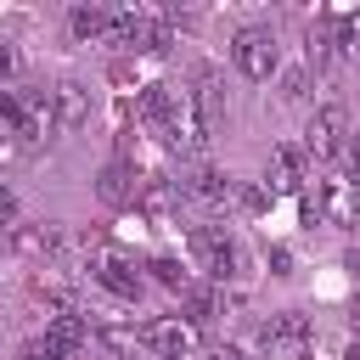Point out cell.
<instances>
[{
    "label": "cell",
    "instance_id": "obj_1",
    "mask_svg": "<svg viewBox=\"0 0 360 360\" xmlns=\"http://www.w3.org/2000/svg\"><path fill=\"white\" fill-rule=\"evenodd\" d=\"M141 112H146V124L169 141V146H180V152H208V141H214V124L202 118V107H197V96L191 90H174V84H146V96H141Z\"/></svg>",
    "mask_w": 360,
    "mask_h": 360
},
{
    "label": "cell",
    "instance_id": "obj_2",
    "mask_svg": "<svg viewBox=\"0 0 360 360\" xmlns=\"http://www.w3.org/2000/svg\"><path fill=\"white\" fill-rule=\"evenodd\" d=\"M304 225L354 231V225H360V186H354L349 174H332V180H321L315 191H304Z\"/></svg>",
    "mask_w": 360,
    "mask_h": 360
},
{
    "label": "cell",
    "instance_id": "obj_3",
    "mask_svg": "<svg viewBox=\"0 0 360 360\" xmlns=\"http://www.w3.org/2000/svg\"><path fill=\"white\" fill-rule=\"evenodd\" d=\"M0 124L22 141H39L45 129H56L51 118V90H6L0 96Z\"/></svg>",
    "mask_w": 360,
    "mask_h": 360
},
{
    "label": "cell",
    "instance_id": "obj_4",
    "mask_svg": "<svg viewBox=\"0 0 360 360\" xmlns=\"http://www.w3.org/2000/svg\"><path fill=\"white\" fill-rule=\"evenodd\" d=\"M90 281H96V287H107L118 304H135V298H141V287H146V281H141V270H135V259H129V253H118V248H96V253H90Z\"/></svg>",
    "mask_w": 360,
    "mask_h": 360
},
{
    "label": "cell",
    "instance_id": "obj_5",
    "mask_svg": "<svg viewBox=\"0 0 360 360\" xmlns=\"http://www.w3.org/2000/svg\"><path fill=\"white\" fill-rule=\"evenodd\" d=\"M259 343H264V360H304L309 343H315V326H309V315L287 309V315H270V326L259 332Z\"/></svg>",
    "mask_w": 360,
    "mask_h": 360
},
{
    "label": "cell",
    "instance_id": "obj_6",
    "mask_svg": "<svg viewBox=\"0 0 360 360\" xmlns=\"http://www.w3.org/2000/svg\"><path fill=\"white\" fill-rule=\"evenodd\" d=\"M191 253H197V264L214 276V281H231V276H242V248L225 236V231H214V225H197L191 231Z\"/></svg>",
    "mask_w": 360,
    "mask_h": 360
},
{
    "label": "cell",
    "instance_id": "obj_7",
    "mask_svg": "<svg viewBox=\"0 0 360 360\" xmlns=\"http://www.w3.org/2000/svg\"><path fill=\"white\" fill-rule=\"evenodd\" d=\"M141 343H146L152 354H163V360H191V354H197V321H186V315H158V321L141 326Z\"/></svg>",
    "mask_w": 360,
    "mask_h": 360
},
{
    "label": "cell",
    "instance_id": "obj_8",
    "mask_svg": "<svg viewBox=\"0 0 360 360\" xmlns=\"http://www.w3.org/2000/svg\"><path fill=\"white\" fill-rule=\"evenodd\" d=\"M236 68L248 73V79H270L276 68H281V45H276V34L270 28H242L236 34Z\"/></svg>",
    "mask_w": 360,
    "mask_h": 360
},
{
    "label": "cell",
    "instance_id": "obj_9",
    "mask_svg": "<svg viewBox=\"0 0 360 360\" xmlns=\"http://www.w3.org/2000/svg\"><path fill=\"white\" fill-rule=\"evenodd\" d=\"M343 135H349V112L343 107H321L309 118V129H304V152L309 158H332V152H343Z\"/></svg>",
    "mask_w": 360,
    "mask_h": 360
},
{
    "label": "cell",
    "instance_id": "obj_10",
    "mask_svg": "<svg viewBox=\"0 0 360 360\" xmlns=\"http://www.w3.org/2000/svg\"><path fill=\"white\" fill-rule=\"evenodd\" d=\"M51 118H56V129H84L90 124V90L79 79H56L51 84Z\"/></svg>",
    "mask_w": 360,
    "mask_h": 360
},
{
    "label": "cell",
    "instance_id": "obj_11",
    "mask_svg": "<svg viewBox=\"0 0 360 360\" xmlns=\"http://www.w3.org/2000/svg\"><path fill=\"white\" fill-rule=\"evenodd\" d=\"M304 163H309L304 146H276L270 163H264V186H270V197H276V191H304Z\"/></svg>",
    "mask_w": 360,
    "mask_h": 360
},
{
    "label": "cell",
    "instance_id": "obj_12",
    "mask_svg": "<svg viewBox=\"0 0 360 360\" xmlns=\"http://www.w3.org/2000/svg\"><path fill=\"white\" fill-rule=\"evenodd\" d=\"M186 197L202 202V208H231V202H236V186H231L219 169H197V174L186 180Z\"/></svg>",
    "mask_w": 360,
    "mask_h": 360
},
{
    "label": "cell",
    "instance_id": "obj_13",
    "mask_svg": "<svg viewBox=\"0 0 360 360\" xmlns=\"http://www.w3.org/2000/svg\"><path fill=\"white\" fill-rule=\"evenodd\" d=\"M68 22H73V34H79V39H101V34H107V22H112V11H101V6H73V17H68Z\"/></svg>",
    "mask_w": 360,
    "mask_h": 360
},
{
    "label": "cell",
    "instance_id": "obj_14",
    "mask_svg": "<svg viewBox=\"0 0 360 360\" xmlns=\"http://www.w3.org/2000/svg\"><path fill=\"white\" fill-rule=\"evenodd\" d=\"M11 248H22V253H34V259H39V253H56V248H62V236H56V231H34V225H28V231H11Z\"/></svg>",
    "mask_w": 360,
    "mask_h": 360
},
{
    "label": "cell",
    "instance_id": "obj_15",
    "mask_svg": "<svg viewBox=\"0 0 360 360\" xmlns=\"http://www.w3.org/2000/svg\"><path fill=\"white\" fill-rule=\"evenodd\" d=\"M146 270H152V276H158V287H169V292H186V287H191V276H186L174 259H152Z\"/></svg>",
    "mask_w": 360,
    "mask_h": 360
},
{
    "label": "cell",
    "instance_id": "obj_16",
    "mask_svg": "<svg viewBox=\"0 0 360 360\" xmlns=\"http://www.w3.org/2000/svg\"><path fill=\"white\" fill-rule=\"evenodd\" d=\"M101 197H107V202H124V197H129V169H124V163H112V169L101 174Z\"/></svg>",
    "mask_w": 360,
    "mask_h": 360
},
{
    "label": "cell",
    "instance_id": "obj_17",
    "mask_svg": "<svg viewBox=\"0 0 360 360\" xmlns=\"http://www.w3.org/2000/svg\"><path fill=\"white\" fill-rule=\"evenodd\" d=\"M338 51L343 56H360V17H343L338 22Z\"/></svg>",
    "mask_w": 360,
    "mask_h": 360
},
{
    "label": "cell",
    "instance_id": "obj_18",
    "mask_svg": "<svg viewBox=\"0 0 360 360\" xmlns=\"http://www.w3.org/2000/svg\"><path fill=\"white\" fill-rule=\"evenodd\" d=\"M22 360H62V354H56V343H51V338H34V343L22 349Z\"/></svg>",
    "mask_w": 360,
    "mask_h": 360
},
{
    "label": "cell",
    "instance_id": "obj_19",
    "mask_svg": "<svg viewBox=\"0 0 360 360\" xmlns=\"http://www.w3.org/2000/svg\"><path fill=\"white\" fill-rule=\"evenodd\" d=\"M343 152H349V180L360 186V135H354V141H343Z\"/></svg>",
    "mask_w": 360,
    "mask_h": 360
},
{
    "label": "cell",
    "instance_id": "obj_20",
    "mask_svg": "<svg viewBox=\"0 0 360 360\" xmlns=\"http://www.w3.org/2000/svg\"><path fill=\"white\" fill-rule=\"evenodd\" d=\"M202 360H242V349H208Z\"/></svg>",
    "mask_w": 360,
    "mask_h": 360
},
{
    "label": "cell",
    "instance_id": "obj_21",
    "mask_svg": "<svg viewBox=\"0 0 360 360\" xmlns=\"http://www.w3.org/2000/svg\"><path fill=\"white\" fill-rule=\"evenodd\" d=\"M6 73H11V45L0 39V79H6Z\"/></svg>",
    "mask_w": 360,
    "mask_h": 360
},
{
    "label": "cell",
    "instance_id": "obj_22",
    "mask_svg": "<svg viewBox=\"0 0 360 360\" xmlns=\"http://www.w3.org/2000/svg\"><path fill=\"white\" fill-rule=\"evenodd\" d=\"M11 208H17V202H11V191L0 186V219H11Z\"/></svg>",
    "mask_w": 360,
    "mask_h": 360
},
{
    "label": "cell",
    "instance_id": "obj_23",
    "mask_svg": "<svg viewBox=\"0 0 360 360\" xmlns=\"http://www.w3.org/2000/svg\"><path fill=\"white\" fill-rule=\"evenodd\" d=\"M349 270H354V276H360V253H349Z\"/></svg>",
    "mask_w": 360,
    "mask_h": 360
},
{
    "label": "cell",
    "instance_id": "obj_24",
    "mask_svg": "<svg viewBox=\"0 0 360 360\" xmlns=\"http://www.w3.org/2000/svg\"><path fill=\"white\" fill-rule=\"evenodd\" d=\"M354 332H360V298H354Z\"/></svg>",
    "mask_w": 360,
    "mask_h": 360
},
{
    "label": "cell",
    "instance_id": "obj_25",
    "mask_svg": "<svg viewBox=\"0 0 360 360\" xmlns=\"http://www.w3.org/2000/svg\"><path fill=\"white\" fill-rule=\"evenodd\" d=\"M349 360H360V343H354V349H349Z\"/></svg>",
    "mask_w": 360,
    "mask_h": 360
}]
</instances>
